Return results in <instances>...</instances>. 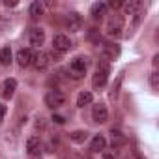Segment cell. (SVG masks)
Here are the masks:
<instances>
[{
  "label": "cell",
  "instance_id": "obj_13",
  "mask_svg": "<svg viewBox=\"0 0 159 159\" xmlns=\"http://www.w3.org/2000/svg\"><path fill=\"white\" fill-rule=\"evenodd\" d=\"M15 90H17V81H15V79H6V81L2 83V96L6 99L13 98Z\"/></svg>",
  "mask_w": 159,
  "mask_h": 159
},
{
  "label": "cell",
  "instance_id": "obj_20",
  "mask_svg": "<svg viewBox=\"0 0 159 159\" xmlns=\"http://www.w3.org/2000/svg\"><path fill=\"white\" fill-rule=\"evenodd\" d=\"M0 64L2 66L11 64V49L10 47H2V51H0Z\"/></svg>",
  "mask_w": 159,
  "mask_h": 159
},
{
  "label": "cell",
  "instance_id": "obj_17",
  "mask_svg": "<svg viewBox=\"0 0 159 159\" xmlns=\"http://www.w3.org/2000/svg\"><path fill=\"white\" fill-rule=\"evenodd\" d=\"M92 99H94L92 92L84 90V92H81V94L77 96V105H79V107H86V105H90V103H92Z\"/></svg>",
  "mask_w": 159,
  "mask_h": 159
},
{
  "label": "cell",
  "instance_id": "obj_28",
  "mask_svg": "<svg viewBox=\"0 0 159 159\" xmlns=\"http://www.w3.org/2000/svg\"><path fill=\"white\" fill-rule=\"evenodd\" d=\"M4 114H6V107L0 105V124H2V120H4Z\"/></svg>",
  "mask_w": 159,
  "mask_h": 159
},
{
  "label": "cell",
  "instance_id": "obj_16",
  "mask_svg": "<svg viewBox=\"0 0 159 159\" xmlns=\"http://www.w3.org/2000/svg\"><path fill=\"white\" fill-rule=\"evenodd\" d=\"M105 146H107L105 137H103V135H94V139H92V142H90V150H92V152H103Z\"/></svg>",
  "mask_w": 159,
  "mask_h": 159
},
{
  "label": "cell",
  "instance_id": "obj_12",
  "mask_svg": "<svg viewBox=\"0 0 159 159\" xmlns=\"http://www.w3.org/2000/svg\"><path fill=\"white\" fill-rule=\"evenodd\" d=\"M28 39H30V43L36 45V47L43 45V41H45V30H41V28H38V26L30 28V32H28Z\"/></svg>",
  "mask_w": 159,
  "mask_h": 159
},
{
  "label": "cell",
  "instance_id": "obj_26",
  "mask_svg": "<svg viewBox=\"0 0 159 159\" xmlns=\"http://www.w3.org/2000/svg\"><path fill=\"white\" fill-rule=\"evenodd\" d=\"M4 4H6L8 8H15V6H17L19 2H17V0H6V2H4Z\"/></svg>",
  "mask_w": 159,
  "mask_h": 159
},
{
  "label": "cell",
  "instance_id": "obj_23",
  "mask_svg": "<svg viewBox=\"0 0 159 159\" xmlns=\"http://www.w3.org/2000/svg\"><path fill=\"white\" fill-rule=\"evenodd\" d=\"M150 83H152V88L153 90H159V73L157 71H153L150 75Z\"/></svg>",
  "mask_w": 159,
  "mask_h": 159
},
{
  "label": "cell",
  "instance_id": "obj_19",
  "mask_svg": "<svg viewBox=\"0 0 159 159\" xmlns=\"http://www.w3.org/2000/svg\"><path fill=\"white\" fill-rule=\"evenodd\" d=\"M69 139L75 142V144H83L86 139H88V131H83V129H77L69 135Z\"/></svg>",
  "mask_w": 159,
  "mask_h": 159
},
{
  "label": "cell",
  "instance_id": "obj_29",
  "mask_svg": "<svg viewBox=\"0 0 159 159\" xmlns=\"http://www.w3.org/2000/svg\"><path fill=\"white\" fill-rule=\"evenodd\" d=\"M133 153H135V157H137V159H146V157H144V155H142V153H140V152L137 150V148L133 150Z\"/></svg>",
  "mask_w": 159,
  "mask_h": 159
},
{
  "label": "cell",
  "instance_id": "obj_10",
  "mask_svg": "<svg viewBox=\"0 0 159 159\" xmlns=\"http://www.w3.org/2000/svg\"><path fill=\"white\" fill-rule=\"evenodd\" d=\"M34 67L38 69V71H45L49 66H51V58H49V52H36V56H34Z\"/></svg>",
  "mask_w": 159,
  "mask_h": 159
},
{
  "label": "cell",
  "instance_id": "obj_25",
  "mask_svg": "<svg viewBox=\"0 0 159 159\" xmlns=\"http://www.w3.org/2000/svg\"><path fill=\"white\" fill-rule=\"evenodd\" d=\"M54 124H58V125H64L66 124V118L64 116H60V114H52V118H51Z\"/></svg>",
  "mask_w": 159,
  "mask_h": 159
},
{
  "label": "cell",
  "instance_id": "obj_4",
  "mask_svg": "<svg viewBox=\"0 0 159 159\" xmlns=\"http://www.w3.org/2000/svg\"><path fill=\"white\" fill-rule=\"evenodd\" d=\"M64 25L69 32H79L83 28V17L81 13H77V11H69L67 15H64Z\"/></svg>",
  "mask_w": 159,
  "mask_h": 159
},
{
  "label": "cell",
  "instance_id": "obj_31",
  "mask_svg": "<svg viewBox=\"0 0 159 159\" xmlns=\"http://www.w3.org/2000/svg\"><path fill=\"white\" fill-rule=\"evenodd\" d=\"M157 64H159V54L153 56V66H157Z\"/></svg>",
  "mask_w": 159,
  "mask_h": 159
},
{
  "label": "cell",
  "instance_id": "obj_22",
  "mask_svg": "<svg viewBox=\"0 0 159 159\" xmlns=\"http://www.w3.org/2000/svg\"><path fill=\"white\" fill-rule=\"evenodd\" d=\"M88 39L94 41L96 45H99V43H101V34H99V30H96V28L88 30Z\"/></svg>",
  "mask_w": 159,
  "mask_h": 159
},
{
  "label": "cell",
  "instance_id": "obj_15",
  "mask_svg": "<svg viewBox=\"0 0 159 159\" xmlns=\"http://www.w3.org/2000/svg\"><path fill=\"white\" fill-rule=\"evenodd\" d=\"M28 13H30V19L32 21H39V17L43 15V4L41 2H32L30 4V8H28Z\"/></svg>",
  "mask_w": 159,
  "mask_h": 159
},
{
  "label": "cell",
  "instance_id": "obj_30",
  "mask_svg": "<svg viewBox=\"0 0 159 159\" xmlns=\"http://www.w3.org/2000/svg\"><path fill=\"white\" fill-rule=\"evenodd\" d=\"M36 127H39V129L43 127V118H41V116H39V118H38V122H36Z\"/></svg>",
  "mask_w": 159,
  "mask_h": 159
},
{
  "label": "cell",
  "instance_id": "obj_14",
  "mask_svg": "<svg viewBox=\"0 0 159 159\" xmlns=\"http://www.w3.org/2000/svg\"><path fill=\"white\" fill-rule=\"evenodd\" d=\"M90 15H92L96 21H101V19L107 15V4H103V2H96V4H92V8H90Z\"/></svg>",
  "mask_w": 159,
  "mask_h": 159
},
{
  "label": "cell",
  "instance_id": "obj_7",
  "mask_svg": "<svg viewBox=\"0 0 159 159\" xmlns=\"http://www.w3.org/2000/svg\"><path fill=\"white\" fill-rule=\"evenodd\" d=\"M92 120L98 122V124H105L109 120V111L103 103H96L92 107Z\"/></svg>",
  "mask_w": 159,
  "mask_h": 159
},
{
  "label": "cell",
  "instance_id": "obj_8",
  "mask_svg": "<svg viewBox=\"0 0 159 159\" xmlns=\"http://www.w3.org/2000/svg\"><path fill=\"white\" fill-rule=\"evenodd\" d=\"M41 148H43V142H41V139L39 137H30L28 140H26V152H28V155L30 157H39V153H41Z\"/></svg>",
  "mask_w": 159,
  "mask_h": 159
},
{
  "label": "cell",
  "instance_id": "obj_2",
  "mask_svg": "<svg viewBox=\"0 0 159 159\" xmlns=\"http://www.w3.org/2000/svg\"><path fill=\"white\" fill-rule=\"evenodd\" d=\"M86 67H88V58H83V56H75L69 64V73L73 79H81L84 73H86Z\"/></svg>",
  "mask_w": 159,
  "mask_h": 159
},
{
  "label": "cell",
  "instance_id": "obj_9",
  "mask_svg": "<svg viewBox=\"0 0 159 159\" xmlns=\"http://www.w3.org/2000/svg\"><path fill=\"white\" fill-rule=\"evenodd\" d=\"M34 56H36V52H32L30 49H21V51L17 52V64H19L21 67H28V66L34 62Z\"/></svg>",
  "mask_w": 159,
  "mask_h": 159
},
{
  "label": "cell",
  "instance_id": "obj_21",
  "mask_svg": "<svg viewBox=\"0 0 159 159\" xmlns=\"http://www.w3.org/2000/svg\"><path fill=\"white\" fill-rule=\"evenodd\" d=\"M122 81H124V73H120L116 77V83L112 84V90H111V98H118L120 94V86H122Z\"/></svg>",
  "mask_w": 159,
  "mask_h": 159
},
{
  "label": "cell",
  "instance_id": "obj_3",
  "mask_svg": "<svg viewBox=\"0 0 159 159\" xmlns=\"http://www.w3.org/2000/svg\"><path fill=\"white\" fill-rule=\"evenodd\" d=\"M45 105L49 109H60L62 105H66V96L60 92V90H51L45 94Z\"/></svg>",
  "mask_w": 159,
  "mask_h": 159
},
{
  "label": "cell",
  "instance_id": "obj_5",
  "mask_svg": "<svg viewBox=\"0 0 159 159\" xmlns=\"http://www.w3.org/2000/svg\"><path fill=\"white\" fill-rule=\"evenodd\" d=\"M124 30V17L122 15H112L107 23V36L111 38H118Z\"/></svg>",
  "mask_w": 159,
  "mask_h": 159
},
{
  "label": "cell",
  "instance_id": "obj_24",
  "mask_svg": "<svg viewBox=\"0 0 159 159\" xmlns=\"http://www.w3.org/2000/svg\"><path fill=\"white\" fill-rule=\"evenodd\" d=\"M122 6H124L122 0H111V2L107 4V8H112V10H118V8H122Z\"/></svg>",
  "mask_w": 159,
  "mask_h": 159
},
{
  "label": "cell",
  "instance_id": "obj_1",
  "mask_svg": "<svg viewBox=\"0 0 159 159\" xmlns=\"http://www.w3.org/2000/svg\"><path fill=\"white\" fill-rule=\"evenodd\" d=\"M109 73H111V67H109L107 60H105V58L99 60L98 69H96V73L92 75V86H94V90H99V88H103V86L107 84V81H109Z\"/></svg>",
  "mask_w": 159,
  "mask_h": 159
},
{
  "label": "cell",
  "instance_id": "obj_27",
  "mask_svg": "<svg viewBox=\"0 0 159 159\" xmlns=\"http://www.w3.org/2000/svg\"><path fill=\"white\" fill-rule=\"evenodd\" d=\"M101 153H103V159H114V153H111V152H105L103 150Z\"/></svg>",
  "mask_w": 159,
  "mask_h": 159
},
{
  "label": "cell",
  "instance_id": "obj_6",
  "mask_svg": "<svg viewBox=\"0 0 159 159\" xmlns=\"http://www.w3.org/2000/svg\"><path fill=\"white\" fill-rule=\"evenodd\" d=\"M52 49L56 51V52H66V51H69L71 49V41H69V38L66 36V34H56L54 38H52Z\"/></svg>",
  "mask_w": 159,
  "mask_h": 159
},
{
  "label": "cell",
  "instance_id": "obj_11",
  "mask_svg": "<svg viewBox=\"0 0 159 159\" xmlns=\"http://www.w3.org/2000/svg\"><path fill=\"white\" fill-rule=\"evenodd\" d=\"M105 60H114L120 56V45L116 43H103V51H101Z\"/></svg>",
  "mask_w": 159,
  "mask_h": 159
},
{
  "label": "cell",
  "instance_id": "obj_18",
  "mask_svg": "<svg viewBox=\"0 0 159 159\" xmlns=\"http://www.w3.org/2000/svg\"><path fill=\"white\" fill-rule=\"evenodd\" d=\"M139 8H140V2L139 0H131V2H125L124 4V11H125V15H137V11H139Z\"/></svg>",
  "mask_w": 159,
  "mask_h": 159
}]
</instances>
